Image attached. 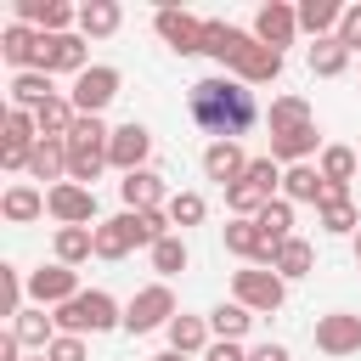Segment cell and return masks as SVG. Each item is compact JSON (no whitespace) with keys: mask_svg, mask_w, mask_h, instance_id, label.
<instances>
[{"mask_svg":"<svg viewBox=\"0 0 361 361\" xmlns=\"http://www.w3.org/2000/svg\"><path fill=\"white\" fill-rule=\"evenodd\" d=\"M186 107H192V124L209 130L214 141H237V135H248L254 118H259L254 90H248L243 79H231V73H209V79H197L192 96H186Z\"/></svg>","mask_w":361,"mask_h":361,"instance_id":"6da1fadb","label":"cell"},{"mask_svg":"<svg viewBox=\"0 0 361 361\" xmlns=\"http://www.w3.org/2000/svg\"><path fill=\"white\" fill-rule=\"evenodd\" d=\"M107 327H124V310H118V299L102 293V288H85L79 299L56 305V333L85 338V333H107Z\"/></svg>","mask_w":361,"mask_h":361,"instance_id":"7a4b0ae2","label":"cell"},{"mask_svg":"<svg viewBox=\"0 0 361 361\" xmlns=\"http://www.w3.org/2000/svg\"><path fill=\"white\" fill-rule=\"evenodd\" d=\"M107 141H113V130H107L102 118H79V124L68 130V180L90 186V180L107 169Z\"/></svg>","mask_w":361,"mask_h":361,"instance_id":"3957f363","label":"cell"},{"mask_svg":"<svg viewBox=\"0 0 361 361\" xmlns=\"http://www.w3.org/2000/svg\"><path fill=\"white\" fill-rule=\"evenodd\" d=\"M118 96V68L113 62H90L79 79H73V90H68V102H73V113L79 118H102V107Z\"/></svg>","mask_w":361,"mask_h":361,"instance_id":"277c9868","label":"cell"},{"mask_svg":"<svg viewBox=\"0 0 361 361\" xmlns=\"http://www.w3.org/2000/svg\"><path fill=\"white\" fill-rule=\"evenodd\" d=\"M231 293H237V305H248L254 316H271V310H282L288 282H282L276 271H265V265H248V271L231 276Z\"/></svg>","mask_w":361,"mask_h":361,"instance_id":"5b68a950","label":"cell"},{"mask_svg":"<svg viewBox=\"0 0 361 361\" xmlns=\"http://www.w3.org/2000/svg\"><path fill=\"white\" fill-rule=\"evenodd\" d=\"M175 322V293L169 282H147L141 293H130L124 305V333H152V327H169Z\"/></svg>","mask_w":361,"mask_h":361,"instance_id":"8992f818","label":"cell"},{"mask_svg":"<svg viewBox=\"0 0 361 361\" xmlns=\"http://www.w3.org/2000/svg\"><path fill=\"white\" fill-rule=\"evenodd\" d=\"M152 28H158V39H164L175 56H197V51H203V17L180 11V6H158Z\"/></svg>","mask_w":361,"mask_h":361,"instance_id":"52a82bcc","label":"cell"},{"mask_svg":"<svg viewBox=\"0 0 361 361\" xmlns=\"http://www.w3.org/2000/svg\"><path fill=\"white\" fill-rule=\"evenodd\" d=\"M45 214L56 226H90L96 220V186H79V180H62L45 192Z\"/></svg>","mask_w":361,"mask_h":361,"instance_id":"ba28073f","label":"cell"},{"mask_svg":"<svg viewBox=\"0 0 361 361\" xmlns=\"http://www.w3.org/2000/svg\"><path fill=\"white\" fill-rule=\"evenodd\" d=\"M90 68V51H85V34H39V73H85Z\"/></svg>","mask_w":361,"mask_h":361,"instance_id":"9c48e42d","label":"cell"},{"mask_svg":"<svg viewBox=\"0 0 361 361\" xmlns=\"http://www.w3.org/2000/svg\"><path fill=\"white\" fill-rule=\"evenodd\" d=\"M226 73H231V79H243L248 90H254V85H271V79H282V51H271V45H259V39L248 34Z\"/></svg>","mask_w":361,"mask_h":361,"instance_id":"30bf717a","label":"cell"},{"mask_svg":"<svg viewBox=\"0 0 361 361\" xmlns=\"http://www.w3.org/2000/svg\"><path fill=\"white\" fill-rule=\"evenodd\" d=\"M85 288H79V271L73 265H39V271H28V299L45 310H56V305H68V299H79Z\"/></svg>","mask_w":361,"mask_h":361,"instance_id":"8fae6325","label":"cell"},{"mask_svg":"<svg viewBox=\"0 0 361 361\" xmlns=\"http://www.w3.org/2000/svg\"><path fill=\"white\" fill-rule=\"evenodd\" d=\"M147 152H152V130L147 124H118L113 130V141H107V164L118 169V175H135V169H147Z\"/></svg>","mask_w":361,"mask_h":361,"instance_id":"7c38bea8","label":"cell"},{"mask_svg":"<svg viewBox=\"0 0 361 361\" xmlns=\"http://www.w3.org/2000/svg\"><path fill=\"white\" fill-rule=\"evenodd\" d=\"M316 350H322V355H355V350H361V316H355V310H327V316H316Z\"/></svg>","mask_w":361,"mask_h":361,"instance_id":"4fadbf2b","label":"cell"},{"mask_svg":"<svg viewBox=\"0 0 361 361\" xmlns=\"http://www.w3.org/2000/svg\"><path fill=\"white\" fill-rule=\"evenodd\" d=\"M11 11H17V23H28L39 34H73V23H79V11L68 0H17Z\"/></svg>","mask_w":361,"mask_h":361,"instance_id":"5bb4252c","label":"cell"},{"mask_svg":"<svg viewBox=\"0 0 361 361\" xmlns=\"http://www.w3.org/2000/svg\"><path fill=\"white\" fill-rule=\"evenodd\" d=\"M293 34H299V6L271 0V6H259V11H254V39H259V45L282 51V45H293Z\"/></svg>","mask_w":361,"mask_h":361,"instance_id":"9a60e30c","label":"cell"},{"mask_svg":"<svg viewBox=\"0 0 361 361\" xmlns=\"http://www.w3.org/2000/svg\"><path fill=\"white\" fill-rule=\"evenodd\" d=\"M0 56H6L17 73L39 68V28H28V23H6V28H0Z\"/></svg>","mask_w":361,"mask_h":361,"instance_id":"2e32d148","label":"cell"},{"mask_svg":"<svg viewBox=\"0 0 361 361\" xmlns=\"http://www.w3.org/2000/svg\"><path fill=\"white\" fill-rule=\"evenodd\" d=\"M203 175L220 180V186H231V180L248 175V152H243L237 141H209V147H203Z\"/></svg>","mask_w":361,"mask_h":361,"instance_id":"e0dca14e","label":"cell"},{"mask_svg":"<svg viewBox=\"0 0 361 361\" xmlns=\"http://www.w3.org/2000/svg\"><path fill=\"white\" fill-rule=\"evenodd\" d=\"M118 197H124V209H169V197H164V175L158 169H135V175H124L118 180Z\"/></svg>","mask_w":361,"mask_h":361,"instance_id":"ac0fdd59","label":"cell"},{"mask_svg":"<svg viewBox=\"0 0 361 361\" xmlns=\"http://www.w3.org/2000/svg\"><path fill=\"white\" fill-rule=\"evenodd\" d=\"M130 248H141V243H135V214H130V209L96 226V259H124Z\"/></svg>","mask_w":361,"mask_h":361,"instance_id":"d6986e66","label":"cell"},{"mask_svg":"<svg viewBox=\"0 0 361 361\" xmlns=\"http://www.w3.org/2000/svg\"><path fill=\"white\" fill-rule=\"evenodd\" d=\"M254 226H259V237H265V248H271V265H276V248L293 237V203H288V197H271V203L254 214Z\"/></svg>","mask_w":361,"mask_h":361,"instance_id":"ffe728a7","label":"cell"},{"mask_svg":"<svg viewBox=\"0 0 361 361\" xmlns=\"http://www.w3.org/2000/svg\"><path fill=\"white\" fill-rule=\"evenodd\" d=\"M28 175H34V180H51V186H62V180H68V141H56V135H39V147H34V158H28Z\"/></svg>","mask_w":361,"mask_h":361,"instance_id":"44dd1931","label":"cell"},{"mask_svg":"<svg viewBox=\"0 0 361 361\" xmlns=\"http://www.w3.org/2000/svg\"><path fill=\"white\" fill-rule=\"evenodd\" d=\"M11 333H17V344H23V350H39V355H45V350L56 344V316H45L39 305H28V310L11 322Z\"/></svg>","mask_w":361,"mask_h":361,"instance_id":"7402d4cb","label":"cell"},{"mask_svg":"<svg viewBox=\"0 0 361 361\" xmlns=\"http://www.w3.org/2000/svg\"><path fill=\"white\" fill-rule=\"evenodd\" d=\"M243 39H248V34H243V28H231V23H220V17H209V23H203V56H214L220 68H231V56L243 51Z\"/></svg>","mask_w":361,"mask_h":361,"instance_id":"603a6c76","label":"cell"},{"mask_svg":"<svg viewBox=\"0 0 361 361\" xmlns=\"http://www.w3.org/2000/svg\"><path fill=\"white\" fill-rule=\"evenodd\" d=\"M56 265H85L96 254V226H56Z\"/></svg>","mask_w":361,"mask_h":361,"instance_id":"cb8c5ba5","label":"cell"},{"mask_svg":"<svg viewBox=\"0 0 361 361\" xmlns=\"http://www.w3.org/2000/svg\"><path fill=\"white\" fill-rule=\"evenodd\" d=\"M164 333H169V350H175V355H203V350L214 344V338H209V322H203V316H175V322H169Z\"/></svg>","mask_w":361,"mask_h":361,"instance_id":"d4e9b609","label":"cell"},{"mask_svg":"<svg viewBox=\"0 0 361 361\" xmlns=\"http://www.w3.org/2000/svg\"><path fill=\"white\" fill-rule=\"evenodd\" d=\"M338 23H344V6H338V0H305V6H299V28L316 34V39H333Z\"/></svg>","mask_w":361,"mask_h":361,"instance_id":"484cf974","label":"cell"},{"mask_svg":"<svg viewBox=\"0 0 361 361\" xmlns=\"http://www.w3.org/2000/svg\"><path fill=\"white\" fill-rule=\"evenodd\" d=\"M56 90H51V73H39V68H28V73H11V107H23V113H34V107H45Z\"/></svg>","mask_w":361,"mask_h":361,"instance_id":"4316f807","label":"cell"},{"mask_svg":"<svg viewBox=\"0 0 361 361\" xmlns=\"http://www.w3.org/2000/svg\"><path fill=\"white\" fill-rule=\"evenodd\" d=\"M316 152V124H299V130H276L271 135V158L276 164H305Z\"/></svg>","mask_w":361,"mask_h":361,"instance_id":"83f0119b","label":"cell"},{"mask_svg":"<svg viewBox=\"0 0 361 361\" xmlns=\"http://www.w3.org/2000/svg\"><path fill=\"white\" fill-rule=\"evenodd\" d=\"M322 169H310V164H288L282 169V197L288 203H322Z\"/></svg>","mask_w":361,"mask_h":361,"instance_id":"f1b7e54d","label":"cell"},{"mask_svg":"<svg viewBox=\"0 0 361 361\" xmlns=\"http://www.w3.org/2000/svg\"><path fill=\"white\" fill-rule=\"evenodd\" d=\"M118 23H124V11H118L113 0H85V6H79V34H85V39H107Z\"/></svg>","mask_w":361,"mask_h":361,"instance_id":"f546056e","label":"cell"},{"mask_svg":"<svg viewBox=\"0 0 361 361\" xmlns=\"http://www.w3.org/2000/svg\"><path fill=\"white\" fill-rule=\"evenodd\" d=\"M350 56H355V51H350L338 34H333V39H316V45H310V73H316V79H338V73L350 68Z\"/></svg>","mask_w":361,"mask_h":361,"instance_id":"4dcf8cb0","label":"cell"},{"mask_svg":"<svg viewBox=\"0 0 361 361\" xmlns=\"http://www.w3.org/2000/svg\"><path fill=\"white\" fill-rule=\"evenodd\" d=\"M0 214H6L11 226H28V220H39V214H45V192H34V186H6Z\"/></svg>","mask_w":361,"mask_h":361,"instance_id":"1f68e13d","label":"cell"},{"mask_svg":"<svg viewBox=\"0 0 361 361\" xmlns=\"http://www.w3.org/2000/svg\"><path fill=\"white\" fill-rule=\"evenodd\" d=\"M310 265H316V248H310L305 237H288V243L276 248V265H271V271H276L282 282H299V276H310Z\"/></svg>","mask_w":361,"mask_h":361,"instance_id":"d6a6232c","label":"cell"},{"mask_svg":"<svg viewBox=\"0 0 361 361\" xmlns=\"http://www.w3.org/2000/svg\"><path fill=\"white\" fill-rule=\"evenodd\" d=\"M248 327H254V310H248V305H237V299L209 310V333H214V338H231V344H237Z\"/></svg>","mask_w":361,"mask_h":361,"instance_id":"836d02e7","label":"cell"},{"mask_svg":"<svg viewBox=\"0 0 361 361\" xmlns=\"http://www.w3.org/2000/svg\"><path fill=\"white\" fill-rule=\"evenodd\" d=\"M265 203H271V197H265L254 180H231V186H226V209H231V220H254Z\"/></svg>","mask_w":361,"mask_h":361,"instance_id":"e575fe53","label":"cell"},{"mask_svg":"<svg viewBox=\"0 0 361 361\" xmlns=\"http://www.w3.org/2000/svg\"><path fill=\"white\" fill-rule=\"evenodd\" d=\"M299 124H316V118H310V102H305V96H276V102H271V135H276V130H299Z\"/></svg>","mask_w":361,"mask_h":361,"instance_id":"d590c367","label":"cell"},{"mask_svg":"<svg viewBox=\"0 0 361 361\" xmlns=\"http://www.w3.org/2000/svg\"><path fill=\"white\" fill-rule=\"evenodd\" d=\"M147 254H152V271H158L164 282H169V276H180V271L192 265V254H186V243H180V237H164V243H158V248H147Z\"/></svg>","mask_w":361,"mask_h":361,"instance_id":"8d00e7d4","label":"cell"},{"mask_svg":"<svg viewBox=\"0 0 361 361\" xmlns=\"http://www.w3.org/2000/svg\"><path fill=\"white\" fill-rule=\"evenodd\" d=\"M355 164H361V158H355L350 147H322V164H316V169H322V180H338V186H350Z\"/></svg>","mask_w":361,"mask_h":361,"instance_id":"74e56055","label":"cell"},{"mask_svg":"<svg viewBox=\"0 0 361 361\" xmlns=\"http://www.w3.org/2000/svg\"><path fill=\"white\" fill-rule=\"evenodd\" d=\"M23 293H28V282H23V271L17 265H0V316H23Z\"/></svg>","mask_w":361,"mask_h":361,"instance_id":"f35d334b","label":"cell"},{"mask_svg":"<svg viewBox=\"0 0 361 361\" xmlns=\"http://www.w3.org/2000/svg\"><path fill=\"white\" fill-rule=\"evenodd\" d=\"M243 180H254L265 197H276V192H282V164H276L271 152H265V158H248V175H243Z\"/></svg>","mask_w":361,"mask_h":361,"instance_id":"ab89813d","label":"cell"},{"mask_svg":"<svg viewBox=\"0 0 361 361\" xmlns=\"http://www.w3.org/2000/svg\"><path fill=\"white\" fill-rule=\"evenodd\" d=\"M203 214H209L203 192H175V197H169V220H175V226H203Z\"/></svg>","mask_w":361,"mask_h":361,"instance_id":"60d3db41","label":"cell"},{"mask_svg":"<svg viewBox=\"0 0 361 361\" xmlns=\"http://www.w3.org/2000/svg\"><path fill=\"white\" fill-rule=\"evenodd\" d=\"M45 361H85V338H73V333H56V344L45 350Z\"/></svg>","mask_w":361,"mask_h":361,"instance_id":"b9f144b4","label":"cell"},{"mask_svg":"<svg viewBox=\"0 0 361 361\" xmlns=\"http://www.w3.org/2000/svg\"><path fill=\"white\" fill-rule=\"evenodd\" d=\"M338 39L350 51H361V6H344V23H338Z\"/></svg>","mask_w":361,"mask_h":361,"instance_id":"7bdbcfd3","label":"cell"},{"mask_svg":"<svg viewBox=\"0 0 361 361\" xmlns=\"http://www.w3.org/2000/svg\"><path fill=\"white\" fill-rule=\"evenodd\" d=\"M203 361H248V350H243V344H231V338H214V344L203 350Z\"/></svg>","mask_w":361,"mask_h":361,"instance_id":"ee69618b","label":"cell"},{"mask_svg":"<svg viewBox=\"0 0 361 361\" xmlns=\"http://www.w3.org/2000/svg\"><path fill=\"white\" fill-rule=\"evenodd\" d=\"M0 361H23V344H17V333H11V327L0 333Z\"/></svg>","mask_w":361,"mask_h":361,"instance_id":"f6af8a7d","label":"cell"},{"mask_svg":"<svg viewBox=\"0 0 361 361\" xmlns=\"http://www.w3.org/2000/svg\"><path fill=\"white\" fill-rule=\"evenodd\" d=\"M248 361H293L282 344H259V350H248Z\"/></svg>","mask_w":361,"mask_h":361,"instance_id":"bcb514c9","label":"cell"},{"mask_svg":"<svg viewBox=\"0 0 361 361\" xmlns=\"http://www.w3.org/2000/svg\"><path fill=\"white\" fill-rule=\"evenodd\" d=\"M152 361H186V355H175V350H164V355H152Z\"/></svg>","mask_w":361,"mask_h":361,"instance_id":"7dc6e473","label":"cell"},{"mask_svg":"<svg viewBox=\"0 0 361 361\" xmlns=\"http://www.w3.org/2000/svg\"><path fill=\"white\" fill-rule=\"evenodd\" d=\"M355 265H361V231H355Z\"/></svg>","mask_w":361,"mask_h":361,"instance_id":"c3c4849f","label":"cell"},{"mask_svg":"<svg viewBox=\"0 0 361 361\" xmlns=\"http://www.w3.org/2000/svg\"><path fill=\"white\" fill-rule=\"evenodd\" d=\"M34 361H45V355H34Z\"/></svg>","mask_w":361,"mask_h":361,"instance_id":"681fc988","label":"cell"}]
</instances>
